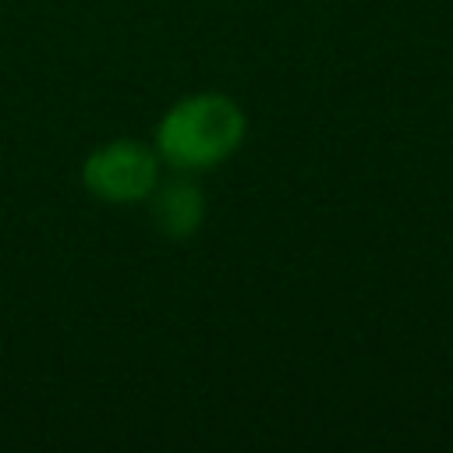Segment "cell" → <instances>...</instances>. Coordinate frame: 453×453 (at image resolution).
Segmentation results:
<instances>
[{
  "mask_svg": "<svg viewBox=\"0 0 453 453\" xmlns=\"http://www.w3.org/2000/svg\"><path fill=\"white\" fill-rule=\"evenodd\" d=\"M248 138L244 106L216 88L180 96L152 131V149L173 173H205L226 163Z\"/></svg>",
  "mask_w": 453,
  "mask_h": 453,
  "instance_id": "6da1fadb",
  "label": "cell"
},
{
  "mask_svg": "<svg viewBox=\"0 0 453 453\" xmlns=\"http://www.w3.org/2000/svg\"><path fill=\"white\" fill-rule=\"evenodd\" d=\"M159 166L152 142L110 138L81 159V188L103 205H145L159 184Z\"/></svg>",
  "mask_w": 453,
  "mask_h": 453,
  "instance_id": "7a4b0ae2",
  "label": "cell"
},
{
  "mask_svg": "<svg viewBox=\"0 0 453 453\" xmlns=\"http://www.w3.org/2000/svg\"><path fill=\"white\" fill-rule=\"evenodd\" d=\"M145 205H149V216H152L156 230L170 241L191 237L205 219L202 188L195 180H188V173H177L173 180H159L152 188V195L145 198Z\"/></svg>",
  "mask_w": 453,
  "mask_h": 453,
  "instance_id": "3957f363",
  "label": "cell"
}]
</instances>
